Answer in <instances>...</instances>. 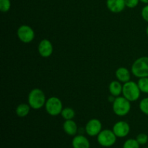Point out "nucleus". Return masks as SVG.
I'll list each match as a JSON object with an SVG mask.
<instances>
[{
	"mask_svg": "<svg viewBox=\"0 0 148 148\" xmlns=\"http://www.w3.org/2000/svg\"><path fill=\"white\" fill-rule=\"evenodd\" d=\"M46 102V95L44 92L40 88H34L31 90L27 97V103L31 108L34 110H39L43 106Z\"/></svg>",
	"mask_w": 148,
	"mask_h": 148,
	"instance_id": "1",
	"label": "nucleus"
},
{
	"mask_svg": "<svg viewBox=\"0 0 148 148\" xmlns=\"http://www.w3.org/2000/svg\"><path fill=\"white\" fill-rule=\"evenodd\" d=\"M131 72L137 78L148 77V56H141L133 62Z\"/></svg>",
	"mask_w": 148,
	"mask_h": 148,
	"instance_id": "2",
	"label": "nucleus"
},
{
	"mask_svg": "<svg viewBox=\"0 0 148 148\" xmlns=\"http://www.w3.org/2000/svg\"><path fill=\"white\" fill-rule=\"evenodd\" d=\"M131 102L124 96L116 97L112 103V109L118 116H125L131 110Z\"/></svg>",
	"mask_w": 148,
	"mask_h": 148,
	"instance_id": "3",
	"label": "nucleus"
},
{
	"mask_svg": "<svg viewBox=\"0 0 148 148\" xmlns=\"http://www.w3.org/2000/svg\"><path fill=\"white\" fill-rule=\"evenodd\" d=\"M122 95L130 102L137 101L140 98L141 91L139 88L137 82L133 81H129L123 85Z\"/></svg>",
	"mask_w": 148,
	"mask_h": 148,
	"instance_id": "4",
	"label": "nucleus"
},
{
	"mask_svg": "<svg viewBox=\"0 0 148 148\" xmlns=\"http://www.w3.org/2000/svg\"><path fill=\"white\" fill-rule=\"evenodd\" d=\"M63 108L62 101L57 97L52 96L46 100L45 109L46 112L51 116H56L58 115H60Z\"/></svg>",
	"mask_w": 148,
	"mask_h": 148,
	"instance_id": "5",
	"label": "nucleus"
},
{
	"mask_svg": "<svg viewBox=\"0 0 148 148\" xmlns=\"http://www.w3.org/2000/svg\"><path fill=\"white\" fill-rule=\"evenodd\" d=\"M117 140V137L113 130H103L97 136V140L100 145L104 147H110L114 145Z\"/></svg>",
	"mask_w": 148,
	"mask_h": 148,
	"instance_id": "6",
	"label": "nucleus"
},
{
	"mask_svg": "<svg viewBox=\"0 0 148 148\" xmlns=\"http://www.w3.org/2000/svg\"><path fill=\"white\" fill-rule=\"evenodd\" d=\"M17 36L19 40L24 43H30L34 40L35 31L30 26L27 25H22L17 30Z\"/></svg>",
	"mask_w": 148,
	"mask_h": 148,
	"instance_id": "7",
	"label": "nucleus"
},
{
	"mask_svg": "<svg viewBox=\"0 0 148 148\" xmlns=\"http://www.w3.org/2000/svg\"><path fill=\"white\" fill-rule=\"evenodd\" d=\"M102 131V123L98 119H91L85 125V132L90 137L98 136Z\"/></svg>",
	"mask_w": 148,
	"mask_h": 148,
	"instance_id": "8",
	"label": "nucleus"
},
{
	"mask_svg": "<svg viewBox=\"0 0 148 148\" xmlns=\"http://www.w3.org/2000/svg\"><path fill=\"white\" fill-rule=\"evenodd\" d=\"M38 51L43 58L50 57L53 51V44L49 39H43L38 46Z\"/></svg>",
	"mask_w": 148,
	"mask_h": 148,
	"instance_id": "9",
	"label": "nucleus"
},
{
	"mask_svg": "<svg viewBox=\"0 0 148 148\" xmlns=\"http://www.w3.org/2000/svg\"><path fill=\"white\" fill-rule=\"evenodd\" d=\"M112 130L117 137L124 138L130 134V126L127 121H119L114 124Z\"/></svg>",
	"mask_w": 148,
	"mask_h": 148,
	"instance_id": "10",
	"label": "nucleus"
},
{
	"mask_svg": "<svg viewBox=\"0 0 148 148\" xmlns=\"http://www.w3.org/2000/svg\"><path fill=\"white\" fill-rule=\"evenodd\" d=\"M106 7L113 13H119L126 7L125 0H106Z\"/></svg>",
	"mask_w": 148,
	"mask_h": 148,
	"instance_id": "11",
	"label": "nucleus"
},
{
	"mask_svg": "<svg viewBox=\"0 0 148 148\" xmlns=\"http://www.w3.org/2000/svg\"><path fill=\"white\" fill-rule=\"evenodd\" d=\"M72 145L73 148H90V141L86 137L82 134L75 135L72 141Z\"/></svg>",
	"mask_w": 148,
	"mask_h": 148,
	"instance_id": "12",
	"label": "nucleus"
},
{
	"mask_svg": "<svg viewBox=\"0 0 148 148\" xmlns=\"http://www.w3.org/2000/svg\"><path fill=\"white\" fill-rule=\"evenodd\" d=\"M115 75L117 80L121 82V83H125V82H129L131 79V73H130V70L127 68L124 67V66L119 67L116 70Z\"/></svg>",
	"mask_w": 148,
	"mask_h": 148,
	"instance_id": "13",
	"label": "nucleus"
},
{
	"mask_svg": "<svg viewBox=\"0 0 148 148\" xmlns=\"http://www.w3.org/2000/svg\"><path fill=\"white\" fill-rule=\"evenodd\" d=\"M63 129L65 133L69 136H75L78 131L77 123L73 119L65 120L63 124Z\"/></svg>",
	"mask_w": 148,
	"mask_h": 148,
	"instance_id": "14",
	"label": "nucleus"
},
{
	"mask_svg": "<svg viewBox=\"0 0 148 148\" xmlns=\"http://www.w3.org/2000/svg\"><path fill=\"white\" fill-rule=\"evenodd\" d=\"M123 85L119 80H114L109 84L108 90L111 95L115 97H119L122 94Z\"/></svg>",
	"mask_w": 148,
	"mask_h": 148,
	"instance_id": "15",
	"label": "nucleus"
},
{
	"mask_svg": "<svg viewBox=\"0 0 148 148\" xmlns=\"http://www.w3.org/2000/svg\"><path fill=\"white\" fill-rule=\"evenodd\" d=\"M31 107L28 103H20L15 109V114L19 117H25L29 114Z\"/></svg>",
	"mask_w": 148,
	"mask_h": 148,
	"instance_id": "16",
	"label": "nucleus"
},
{
	"mask_svg": "<svg viewBox=\"0 0 148 148\" xmlns=\"http://www.w3.org/2000/svg\"><path fill=\"white\" fill-rule=\"evenodd\" d=\"M60 115L64 120L73 119L75 116V111L72 108L66 107L63 108Z\"/></svg>",
	"mask_w": 148,
	"mask_h": 148,
	"instance_id": "17",
	"label": "nucleus"
},
{
	"mask_svg": "<svg viewBox=\"0 0 148 148\" xmlns=\"http://www.w3.org/2000/svg\"><path fill=\"white\" fill-rule=\"evenodd\" d=\"M137 85L141 92L148 94V77L139 78L137 81Z\"/></svg>",
	"mask_w": 148,
	"mask_h": 148,
	"instance_id": "18",
	"label": "nucleus"
},
{
	"mask_svg": "<svg viewBox=\"0 0 148 148\" xmlns=\"http://www.w3.org/2000/svg\"><path fill=\"white\" fill-rule=\"evenodd\" d=\"M140 145L136 139H128L124 142L123 148H140Z\"/></svg>",
	"mask_w": 148,
	"mask_h": 148,
	"instance_id": "19",
	"label": "nucleus"
},
{
	"mask_svg": "<svg viewBox=\"0 0 148 148\" xmlns=\"http://www.w3.org/2000/svg\"><path fill=\"white\" fill-rule=\"evenodd\" d=\"M139 108L142 113L148 116V97L144 98L140 101L139 103Z\"/></svg>",
	"mask_w": 148,
	"mask_h": 148,
	"instance_id": "20",
	"label": "nucleus"
},
{
	"mask_svg": "<svg viewBox=\"0 0 148 148\" xmlns=\"http://www.w3.org/2000/svg\"><path fill=\"white\" fill-rule=\"evenodd\" d=\"M11 8L10 0H0V10L2 12H7Z\"/></svg>",
	"mask_w": 148,
	"mask_h": 148,
	"instance_id": "21",
	"label": "nucleus"
},
{
	"mask_svg": "<svg viewBox=\"0 0 148 148\" xmlns=\"http://www.w3.org/2000/svg\"><path fill=\"white\" fill-rule=\"evenodd\" d=\"M136 140L140 145H144L148 143V135L145 133H140L137 136Z\"/></svg>",
	"mask_w": 148,
	"mask_h": 148,
	"instance_id": "22",
	"label": "nucleus"
},
{
	"mask_svg": "<svg viewBox=\"0 0 148 148\" xmlns=\"http://www.w3.org/2000/svg\"><path fill=\"white\" fill-rule=\"evenodd\" d=\"M140 0H125L126 7L130 9L135 8L139 4Z\"/></svg>",
	"mask_w": 148,
	"mask_h": 148,
	"instance_id": "23",
	"label": "nucleus"
},
{
	"mask_svg": "<svg viewBox=\"0 0 148 148\" xmlns=\"http://www.w3.org/2000/svg\"><path fill=\"white\" fill-rule=\"evenodd\" d=\"M141 16L143 20L148 23V4H146L141 11Z\"/></svg>",
	"mask_w": 148,
	"mask_h": 148,
	"instance_id": "24",
	"label": "nucleus"
},
{
	"mask_svg": "<svg viewBox=\"0 0 148 148\" xmlns=\"http://www.w3.org/2000/svg\"><path fill=\"white\" fill-rule=\"evenodd\" d=\"M116 98V97H115V96H114V95H111L110 96H108V101H110V102L112 103H114V101H115Z\"/></svg>",
	"mask_w": 148,
	"mask_h": 148,
	"instance_id": "25",
	"label": "nucleus"
},
{
	"mask_svg": "<svg viewBox=\"0 0 148 148\" xmlns=\"http://www.w3.org/2000/svg\"><path fill=\"white\" fill-rule=\"evenodd\" d=\"M140 1H141V2L144 3V4H148V0H140Z\"/></svg>",
	"mask_w": 148,
	"mask_h": 148,
	"instance_id": "26",
	"label": "nucleus"
},
{
	"mask_svg": "<svg viewBox=\"0 0 148 148\" xmlns=\"http://www.w3.org/2000/svg\"><path fill=\"white\" fill-rule=\"evenodd\" d=\"M146 34L148 36V25L147 26V28H146Z\"/></svg>",
	"mask_w": 148,
	"mask_h": 148,
	"instance_id": "27",
	"label": "nucleus"
},
{
	"mask_svg": "<svg viewBox=\"0 0 148 148\" xmlns=\"http://www.w3.org/2000/svg\"><path fill=\"white\" fill-rule=\"evenodd\" d=\"M144 148H148V147H144Z\"/></svg>",
	"mask_w": 148,
	"mask_h": 148,
	"instance_id": "28",
	"label": "nucleus"
}]
</instances>
